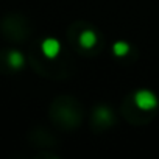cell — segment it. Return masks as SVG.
<instances>
[{
	"label": "cell",
	"mask_w": 159,
	"mask_h": 159,
	"mask_svg": "<svg viewBox=\"0 0 159 159\" xmlns=\"http://www.w3.org/2000/svg\"><path fill=\"white\" fill-rule=\"evenodd\" d=\"M134 102H136L137 108L142 109V111L154 109L156 105H157V98H156V95H154L151 91H147V89H142V91L136 92V95H134Z\"/></svg>",
	"instance_id": "cell-1"
},
{
	"label": "cell",
	"mask_w": 159,
	"mask_h": 159,
	"mask_svg": "<svg viewBox=\"0 0 159 159\" xmlns=\"http://www.w3.org/2000/svg\"><path fill=\"white\" fill-rule=\"evenodd\" d=\"M41 48H42V53H44L47 58H56L58 53H59V50H61V45H59V42H58L56 39L48 38V39H45V41L42 42Z\"/></svg>",
	"instance_id": "cell-2"
},
{
	"label": "cell",
	"mask_w": 159,
	"mask_h": 159,
	"mask_svg": "<svg viewBox=\"0 0 159 159\" xmlns=\"http://www.w3.org/2000/svg\"><path fill=\"white\" fill-rule=\"evenodd\" d=\"M95 42H97V36H95V33L91 31V30L83 31L81 36H80V44H81V47H84V48H91V47H94Z\"/></svg>",
	"instance_id": "cell-3"
},
{
	"label": "cell",
	"mask_w": 159,
	"mask_h": 159,
	"mask_svg": "<svg viewBox=\"0 0 159 159\" xmlns=\"http://www.w3.org/2000/svg\"><path fill=\"white\" fill-rule=\"evenodd\" d=\"M8 62H10V66L11 67H20L22 64H24V56H22V53H19V52H11L10 53V56H8Z\"/></svg>",
	"instance_id": "cell-4"
},
{
	"label": "cell",
	"mask_w": 159,
	"mask_h": 159,
	"mask_svg": "<svg viewBox=\"0 0 159 159\" xmlns=\"http://www.w3.org/2000/svg\"><path fill=\"white\" fill-rule=\"evenodd\" d=\"M112 50H114V53H116L117 56H125V55L129 52V45H128L126 42H123V41H119V42L114 44Z\"/></svg>",
	"instance_id": "cell-5"
}]
</instances>
